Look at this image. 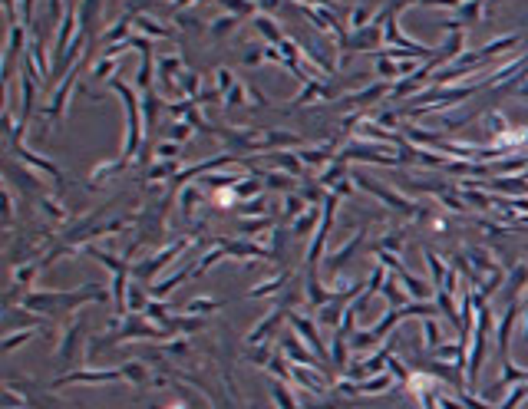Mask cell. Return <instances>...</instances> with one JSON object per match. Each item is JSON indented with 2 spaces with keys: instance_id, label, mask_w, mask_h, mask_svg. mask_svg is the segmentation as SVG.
Segmentation results:
<instances>
[{
  "instance_id": "cell-1",
  "label": "cell",
  "mask_w": 528,
  "mask_h": 409,
  "mask_svg": "<svg viewBox=\"0 0 528 409\" xmlns=\"http://www.w3.org/2000/svg\"><path fill=\"white\" fill-rule=\"evenodd\" d=\"M116 93L126 99V112H129V136H126V159H129V155H136V152H139V132H142V126H139V106H136V96H132V89L126 86V83H116Z\"/></svg>"
},
{
  "instance_id": "cell-2",
  "label": "cell",
  "mask_w": 528,
  "mask_h": 409,
  "mask_svg": "<svg viewBox=\"0 0 528 409\" xmlns=\"http://www.w3.org/2000/svg\"><path fill=\"white\" fill-rule=\"evenodd\" d=\"M380 40H383V27L380 23H370V27H363V30H356L354 37H347L344 50H370V46H377Z\"/></svg>"
},
{
  "instance_id": "cell-3",
  "label": "cell",
  "mask_w": 528,
  "mask_h": 409,
  "mask_svg": "<svg viewBox=\"0 0 528 409\" xmlns=\"http://www.w3.org/2000/svg\"><path fill=\"white\" fill-rule=\"evenodd\" d=\"M482 7H485V0H463V4L456 7V23L463 27V23H472V20H479V13H482Z\"/></svg>"
},
{
  "instance_id": "cell-4",
  "label": "cell",
  "mask_w": 528,
  "mask_h": 409,
  "mask_svg": "<svg viewBox=\"0 0 528 409\" xmlns=\"http://www.w3.org/2000/svg\"><path fill=\"white\" fill-rule=\"evenodd\" d=\"M255 27H258V30L264 33V37H268V40H271V44H274V46H278L281 40H284V33H281V27H278V23H274V20H271L268 13H264V17H255Z\"/></svg>"
},
{
  "instance_id": "cell-5",
  "label": "cell",
  "mask_w": 528,
  "mask_h": 409,
  "mask_svg": "<svg viewBox=\"0 0 528 409\" xmlns=\"http://www.w3.org/2000/svg\"><path fill=\"white\" fill-rule=\"evenodd\" d=\"M136 27H139V30H146L149 37H172V30H169V27H159V23H152L146 13H139V17H136Z\"/></svg>"
},
{
  "instance_id": "cell-6",
  "label": "cell",
  "mask_w": 528,
  "mask_h": 409,
  "mask_svg": "<svg viewBox=\"0 0 528 409\" xmlns=\"http://www.w3.org/2000/svg\"><path fill=\"white\" fill-rule=\"evenodd\" d=\"M231 27H238V17H235V13H228V17H221V20L212 23V33H215V37H225Z\"/></svg>"
},
{
  "instance_id": "cell-7",
  "label": "cell",
  "mask_w": 528,
  "mask_h": 409,
  "mask_svg": "<svg viewBox=\"0 0 528 409\" xmlns=\"http://www.w3.org/2000/svg\"><path fill=\"white\" fill-rule=\"evenodd\" d=\"M66 11H63V0H50V20H63Z\"/></svg>"
},
{
  "instance_id": "cell-8",
  "label": "cell",
  "mask_w": 528,
  "mask_h": 409,
  "mask_svg": "<svg viewBox=\"0 0 528 409\" xmlns=\"http://www.w3.org/2000/svg\"><path fill=\"white\" fill-rule=\"evenodd\" d=\"M416 4H426V7H459V4H463V0H416Z\"/></svg>"
},
{
  "instance_id": "cell-9",
  "label": "cell",
  "mask_w": 528,
  "mask_h": 409,
  "mask_svg": "<svg viewBox=\"0 0 528 409\" xmlns=\"http://www.w3.org/2000/svg\"><path fill=\"white\" fill-rule=\"evenodd\" d=\"M20 17H23V23L30 27V20H33V0H20Z\"/></svg>"
},
{
  "instance_id": "cell-10",
  "label": "cell",
  "mask_w": 528,
  "mask_h": 409,
  "mask_svg": "<svg viewBox=\"0 0 528 409\" xmlns=\"http://www.w3.org/2000/svg\"><path fill=\"white\" fill-rule=\"evenodd\" d=\"M112 70H116L112 60H109V63H106V60H99V63H96V76H106V73H112Z\"/></svg>"
},
{
  "instance_id": "cell-11",
  "label": "cell",
  "mask_w": 528,
  "mask_h": 409,
  "mask_svg": "<svg viewBox=\"0 0 528 409\" xmlns=\"http://www.w3.org/2000/svg\"><path fill=\"white\" fill-rule=\"evenodd\" d=\"M258 7H261L264 13H274V11L281 7V0H258Z\"/></svg>"
}]
</instances>
